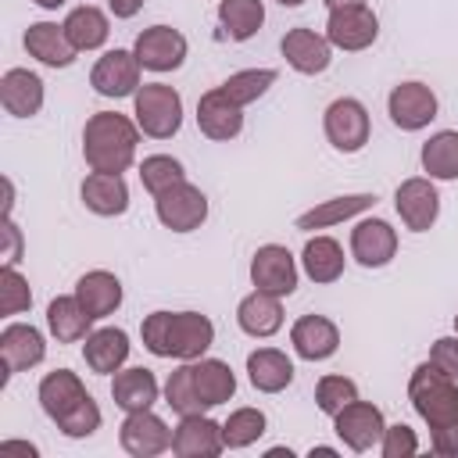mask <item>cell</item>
Masks as SVG:
<instances>
[{
	"instance_id": "obj_1",
	"label": "cell",
	"mask_w": 458,
	"mask_h": 458,
	"mask_svg": "<svg viewBox=\"0 0 458 458\" xmlns=\"http://www.w3.org/2000/svg\"><path fill=\"white\" fill-rule=\"evenodd\" d=\"M140 340L154 358L197 361L215 344V322L200 311H150L140 322Z\"/></svg>"
},
{
	"instance_id": "obj_2",
	"label": "cell",
	"mask_w": 458,
	"mask_h": 458,
	"mask_svg": "<svg viewBox=\"0 0 458 458\" xmlns=\"http://www.w3.org/2000/svg\"><path fill=\"white\" fill-rule=\"evenodd\" d=\"M140 147V125L118 111H97L82 125V161L89 172H129Z\"/></svg>"
},
{
	"instance_id": "obj_3",
	"label": "cell",
	"mask_w": 458,
	"mask_h": 458,
	"mask_svg": "<svg viewBox=\"0 0 458 458\" xmlns=\"http://www.w3.org/2000/svg\"><path fill=\"white\" fill-rule=\"evenodd\" d=\"M408 401L415 408V415L437 429L458 419V379L447 376L444 369H437L429 358L419 361L408 376Z\"/></svg>"
},
{
	"instance_id": "obj_4",
	"label": "cell",
	"mask_w": 458,
	"mask_h": 458,
	"mask_svg": "<svg viewBox=\"0 0 458 458\" xmlns=\"http://www.w3.org/2000/svg\"><path fill=\"white\" fill-rule=\"evenodd\" d=\"M132 118L143 136L172 140L182 129V97L168 82H143L132 97Z\"/></svg>"
},
{
	"instance_id": "obj_5",
	"label": "cell",
	"mask_w": 458,
	"mask_h": 458,
	"mask_svg": "<svg viewBox=\"0 0 458 458\" xmlns=\"http://www.w3.org/2000/svg\"><path fill=\"white\" fill-rule=\"evenodd\" d=\"M322 132L329 140L333 150L340 154H358L369 143L372 122H369V107L358 97H336L326 111H322Z\"/></svg>"
},
{
	"instance_id": "obj_6",
	"label": "cell",
	"mask_w": 458,
	"mask_h": 458,
	"mask_svg": "<svg viewBox=\"0 0 458 458\" xmlns=\"http://www.w3.org/2000/svg\"><path fill=\"white\" fill-rule=\"evenodd\" d=\"M326 39L333 43V50H344V54L369 50L379 39V18H376V11L369 4L333 7L326 14Z\"/></svg>"
},
{
	"instance_id": "obj_7",
	"label": "cell",
	"mask_w": 458,
	"mask_h": 458,
	"mask_svg": "<svg viewBox=\"0 0 458 458\" xmlns=\"http://www.w3.org/2000/svg\"><path fill=\"white\" fill-rule=\"evenodd\" d=\"M154 215L172 233H193L208 222V197H204L200 186L182 179V182H175V186H168L165 193L154 197Z\"/></svg>"
},
{
	"instance_id": "obj_8",
	"label": "cell",
	"mask_w": 458,
	"mask_h": 458,
	"mask_svg": "<svg viewBox=\"0 0 458 458\" xmlns=\"http://www.w3.org/2000/svg\"><path fill=\"white\" fill-rule=\"evenodd\" d=\"M383 429H386V419H383V408L372 404V401H351L347 408H340L333 415V433L344 440L347 451L354 454H365V451H379V440H383Z\"/></svg>"
},
{
	"instance_id": "obj_9",
	"label": "cell",
	"mask_w": 458,
	"mask_h": 458,
	"mask_svg": "<svg viewBox=\"0 0 458 458\" xmlns=\"http://www.w3.org/2000/svg\"><path fill=\"white\" fill-rule=\"evenodd\" d=\"M140 75H143V64L136 61V54L114 47V50H104L89 68V86L107 100H122V97H136V89L143 86Z\"/></svg>"
},
{
	"instance_id": "obj_10",
	"label": "cell",
	"mask_w": 458,
	"mask_h": 458,
	"mask_svg": "<svg viewBox=\"0 0 458 458\" xmlns=\"http://www.w3.org/2000/svg\"><path fill=\"white\" fill-rule=\"evenodd\" d=\"M437 111H440L437 93H433L426 82H419V79L397 82V86L390 89V97H386V114H390V122H394L401 132H419V129H426V125L437 118Z\"/></svg>"
},
{
	"instance_id": "obj_11",
	"label": "cell",
	"mask_w": 458,
	"mask_h": 458,
	"mask_svg": "<svg viewBox=\"0 0 458 458\" xmlns=\"http://www.w3.org/2000/svg\"><path fill=\"white\" fill-rule=\"evenodd\" d=\"M297 279H301V268H297V258L290 254V247L261 243L254 250V258H250V286L254 290L290 297L297 290Z\"/></svg>"
},
{
	"instance_id": "obj_12",
	"label": "cell",
	"mask_w": 458,
	"mask_h": 458,
	"mask_svg": "<svg viewBox=\"0 0 458 458\" xmlns=\"http://www.w3.org/2000/svg\"><path fill=\"white\" fill-rule=\"evenodd\" d=\"M132 54H136V61L143 64V72L165 75V72L182 68L186 54H190V43H186V36H182L179 29H172V25H150V29H143V32L136 36Z\"/></svg>"
},
{
	"instance_id": "obj_13",
	"label": "cell",
	"mask_w": 458,
	"mask_h": 458,
	"mask_svg": "<svg viewBox=\"0 0 458 458\" xmlns=\"http://www.w3.org/2000/svg\"><path fill=\"white\" fill-rule=\"evenodd\" d=\"M394 208L411 233H429L440 218V193L429 175H411L394 190Z\"/></svg>"
},
{
	"instance_id": "obj_14",
	"label": "cell",
	"mask_w": 458,
	"mask_h": 458,
	"mask_svg": "<svg viewBox=\"0 0 458 458\" xmlns=\"http://www.w3.org/2000/svg\"><path fill=\"white\" fill-rule=\"evenodd\" d=\"M47 358V336L32 322H7L0 329V361H4V383L18 372L36 369Z\"/></svg>"
},
{
	"instance_id": "obj_15",
	"label": "cell",
	"mask_w": 458,
	"mask_h": 458,
	"mask_svg": "<svg viewBox=\"0 0 458 458\" xmlns=\"http://www.w3.org/2000/svg\"><path fill=\"white\" fill-rule=\"evenodd\" d=\"M118 444L132 458H157V454L172 451V429L150 408L147 411H129L118 426Z\"/></svg>"
},
{
	"instance_id": "obj_16",
	"label": "cell",
	"mask_w": 458,
	"mask_h": 458,
	"mask_svg": "<svg viewBox=\"0 0 458 458\" xmlns=\"http://www.w3.org/2000/svg\"><path fill=\"white\" fill-rule=\"evenodd\" d=\"M279 54L297 75H322L333 64V43L326 39V32H315L308 25L286 29V36L279 39Z\"/></svg>"
},
{
	"instance_id": "obj_17",
	"label": "cell",
	"mask_w": 458,
	"mask_h": 458,
	"mask_svg": "<svg viewBox=\"0 0 458 458\" xmlns=\"http://www.w3.org/2000/svg\"><path fill=\"white\" fill-rule=\"evenodd\" d=\"M197 129L215 143H229L243 132V107L222 86H215L197 100Z\"/></svg>"
},
{
	"instance_id": "obj_18",
	"label": "cell",
	"mask_w": 458,
	"mask_h": 458,
	"mask_svg": "<svg viewBox=\"0 0 458 458\" xmlns=\"http://www.w3.org/2000/svg\"><path fill=\"white\" fill-rule=\"evenodd\" d=\"M225 451L222 422H215L204 411L179 415V426L172 429V454L175 458H215Z\"/></svg>"
},
{
	"instance_id": "obj_19",
	"label": "cell",
	"mask_w": 458,
	"mask_h": 458,
	"mask_svg": "<svg viewBox=\"0 0 458 458\" xmlns=\"http://www.w3.org/2000/svg\"><path fill=\"white\" fill-rule=\"evenodd\" d=\"M397 254V229L386 218H358L351 229V258L361 268H383Z\"/></svg>"
},
{
	"instance_id": "obj_20",
	"label": "cell",
	"mask_w": 458,
	"mask_h": 458,
	"mask_svg": "<svg viewBox=\"0 0 458 458\" xmlns=\"http://www.w3.org/2000/svg\"><path fill=\"white\" fill-rule=\"evenodd\" d=\"M290 347L301 361H326L340 351V329L326 315H301L290 326Z\"/></svg>"
},
{
	"instance_id": "obj_21",
	"label": "cell",
	"mask_w": 458,
	"mask_h": 458,
	"mask_svg": "<svg viewBox=\"0 0 458 458\" xmlns=\"http://www.w3.org/2000/svg\"><path fill=\"white\" fill-rule=\"evenodd\" d=\"M47 86L36 72L29 68H7L0 75V104L11 118H36L43 111Z\"/></svg>"
},
{
	"instance_id": "obj_22",
	"label": "cell",
	"mask_w": 458,
	"mask_h": 458,
	"mask_svg": "<svg viewBox=\"0 0 458 458\" xmlns=\"http://www.w3.org/2000/svg\"><path fill=\"white\" fill-rule=\"evenodd\" d=\"M376 208V193H344V197H329V200H318L315 208L301 211L293 229L301 233H315V229H333L340 222H351L365 211Z\"/></svg>"
},
{
	"instance_id": "obj_23",
	"label": "cell",
	"mask_w": 458,
	"mask_h": 458,
	"mask_svg": "<svg viewBox=\"0 0 458 458\" xmlns=\"http://www.w3.org/2000/svg\"><path fill=\"white\" fill-rule=\"evenodd\" d=\"M75 297H79V304L86 308V315H89L93 322H100V318H107V315H114V311L122 308L125 290H122V279H118L114 272H107V268H89V272H82V276L75 279Z\"/></svg>"
},
{
	"instance_id": "obj_24",
	"label": "cell",
	"mask_w": 458,
	"mask_h": 458,
	"mask_svg": "<svg viewBox=\"0 0 458 458\" xmlns=\"http://www.w3.org/2000/svg\"><path fill=\"white\" fill-rule=\"evenodd\" d=\"M129 351H132L129 333L118 329V326H100V329H93V333L82 340L86 369L97 372V376H114L118 369H125Z\"/></svg>"
},
{
	"instance_id": "obj_25",
	"label": "cell",
	"mask_w": 458,
	"mask_h": 458,
	"mask_svg": "<svg viewBox=\"0 0 458 458\" xmlns=\"http://www.w3.org/2000/svg\"><path fill=\"white\" fill-rule=\"evenodd\" d=\"M21 43H25L29 57H36L47 68H72L75 57H79V50L72 47L64 25H57V21H32L25 29Z\"/></svg>"
},
{
	"instance_id": "obj_26",
	"label": "cell",
	"mask_w": 458,
	"mask_h": 458,
	"mask_svg": "<svg viewBox=\"0 0 458 458\" xmlns=\"http://www.w3.org/2000/svg\"><path fill=\"white\" fill-rule=\"evenodd\" d=\"M161 394H165V390H161L157 376H154L150 369H143V365H129V369H118V372L111 376V401H114L125 415H129V411H147V408H154Z\"/></svg>"
},
{
	"instance_id": "obj_27",
	"label": "cell",
	"mask_w": 458,
	"mask_h": 458,
	"mask_svg": "<svg viewBox=\"0 0 458 458\" xmlns=\"http://www.w3.org/2000/svg\"><path fill=\"white\" fill-rule=\"evenodd\" d=\"M79 197L86 211L100 218H118L129 211V186H125V175L118 172H89L79 186Z\"/></svg>"
},
{
	"instance_id": "obj_28",
	"label": "cell",
	"mask_w": 458,
	"mask_h": 458,
	"mask_svg": "<svg viewBox=\"0 0 458 458\" xmlns=\"http://www.w3.org/2000/svg\"><path fill=\"white\" fill-rule=\"evenodd\" d=\"M283 297L265 293V290H250L247 297H240L236 304V326L254 336V340H268L283 329Z\"/></svg>"
},
{
	"instance_id": "obj_29",
	"label": "cell",
	"mask_w": 458,
	"mask_h": 458,
	"mask_svg": "<svg viewBox=\"0 0 458 458\" xmlns=\"http://www.w3.org/2000/svg\"><path fill=\"white\" fill-rule=\"evenodd\" d=\"M36 397H39V408L47 411V419L57 422V419H64L79 401H86L89 390H86V383L79 379V372H72V369H54V372H47V376L39 379Z\"/></svg>"
},
{
	"instance_id": "obj_30",
	"label": "cell",
	"mask_w": 458,
	"mask_h": 458,
	"mask_svg": "<svg viewBox=\"0 0 458 458\" xmlns=\"http://www.w3.org/2000/svg\"><path fill=\"white\" fill-rule=\"evenodd\" d=\"M247 379L258 394H283L293 383V358L279 347H258L247 354Z\"/></svg>"
},
{
	"instance_id": "obj_31",
	"label": "cell",
	"mask_w": 458,
	"mask_h": 458,
	"mask_svg": "<svg viewBox=\"0 0 458 458\" xmlns=\"http://www.w3.org/2000/svg\"><path fill=\"white\" fill-rule=\"evenodd\" d=\"M301 268H304V276L311 279V283H318V286H329V283H336L340 276H344V268H347V258H344V247H340V240H333V236H308L304 240V250H301Z\"/></svg>"
},
{
	"instance_id": "obj_32",
	"label": "cell",
	"mask_w": 458,
	"mask_h": 458,
	"mask_svg": "<svg viewBox=\"0 0 458 458\" xmlns=\"http://www.w3.org/2000/svg\"><path fill=\"white\" fill-rule=\"evenodd\" d=\"M47 329L57 344H82L93 333V318L86 315L75 293H61L47 304Z\"/></svg>"
},
{
	"instance_id": "obj_33",
	"label": "cell",
	"mask_w": 458,
	"mask_h": 458,
	"mask_svg": "<svg viewBox=\"0 0 458 458\" xmlns=\"http://www.w3.org/2000/svg\"><path fill=\"white\" fill-rule=\"evenodd\" d=\"M61 25H64V32H68V39H72V47H75L79 54L100 50V47L107 43V36H111V18H107V11L93 7V4L72 7Z\"/></svg>"
},
{
	"instance_id": "obj_34",
	"label": "cell",
	"mask_w": 458,
	"mask_h": 458,
	"mask_svg": "<svg viewBox=\"0 0 458 458\" xmlns=\"http://www.w3.org/2000/svg\"><path fill=\"white\" fill-rule=\"evenodd\" d=\"M193 379H197V394H200L204 408H218V404L233 401V394H236V372L222 358H208V354L197 358Z\"/></svg>"
},
{
	"instance_id": "obj_35",
	"label": "cell",
	"mask_w": 458,
	"mask_h": 458,
	"mask_svg": "<svg viewBox=\"0 0 458 458\" xmlns=\"http://www.w3.org/2000/svg\"><path fill=\"white\" fill-rule=\"evenodd\" d=\"M422 172L433 182H454L458 179V129H440L433 132L422 150H419Z\"/></svg>"
},
{
	"instance_id": "obj_36",
	"label": "cell",
	"mask_w": 458,
	"mask_h": 458,
	"mask_svg": "<svg viewBox=\"0 0 458 458\" xmlns=\"http://www.w3.org/2000/svg\"><path fill=\"white\" fill-rule=\"evenodd\" d=\"M218 25L229 39L247 43L265 25V4L261 0H218Z\"/></svg>"
},
{
	"instance_id": "obj_37",
	"label": "cell",
	"mask_w": 458,
	"mask_h": 458,
	"mask_svg": "<svg viewBox=\"0 0 458 458\" xmlns=\"http://www.w3.org/2000/svg\"><path fill=\"white\" fill-rule=\"evenodd\" d=\"M268 429V419L261 408H236L229 411V419L222 422V440H225V451H243L250 444H258Z\"/></svg>"
},
{
	"instance_id": "obj_38",
	"label": "cell",
	"mask_w": 458,
	"mask_h": 458,
	"mask_svg": "<svg viewBox=\"0 0 458 458\" xmlns=\"http://www.w3.org/2000/svg\"><path fill=\"white\" fill-rule=\"evenodd\" d=\"M165 404L179 415H193V411H208L200 394H197V379H193V361H179L168 379H165Z\"/></svg>"
},
{
	"instance_id": "obj_39",
	"label": "cell",
	"mask_w": 458,
	"mask_h": 458,
	"mask_svg": "<svg viewBox=\"0 0 458 458\" xmlns=\"http://www.w3.org/2000/svg\"><path fill=\"white\" fill-rule=\"evenodd\" d=\"M276 79H279L276 68H243V72H233V75L222 82V89H225L240 107H247V104L261 100V97L276 86Z\"/></svg>"
},
{
	"instance_id": "obj_40",
	"label": "cell",
	"mask_w": 458,
	"mask_h": 458,
	"mask_svg": "<svg viewBox=\"0 0 458 458\" xmlns=\"http://www.w3.org/2000/svg\"><path fill=\"white\" fill-rule=\"evenodd\" d=\"M182 179H186V168H182V161L172 157V154H147V157L140 161V182H143V190H147L150 197L165 193L168 186H175V182H182Z\"/></svg>"
},
{
	"instance_id": "obj_41",
	"label": "cell",
	"mask_w": 458,
	"mask_h": 458,
	"mask_svg": "<svg viewBox=\"0 0 458 458\" xmlns=\"http://www.w3.org/2000/svg\"><path fill=\"white\" fill-rule=\"evenodd\" d=\"M351 401H358V383L351 379V376H336V372H329V376H322L318 383H315V404H318V411L322 415H336L340 408H347Z\"/></svg>"
},
{
	"instance_id": "obj_42",
	"label": "cell",
	"mask_w": 458,
	"mask_h": 458,
	"mask_svg": "<svg viewBox=\"0 0 458 458\" xmlns=\"http://www.w3.org/2000/svg\"><path fill=\"white\" fill-rule=\"evenodd\" d=\"M29 308H32L29 279L18 272V265H4L0 268V315L4 318H14V315H21Z\"/></svg>"
},
{
	"instance_id": "obj_43",
	"label": "cell",
	"mask_w": 458,
	"mask_h": 458,
	"mask_svg": "<svg viewBox=\"0 0 458 458\" xmlns=\"http://www.w3.org/2000/svg\"><path fill=\"white\" fill-rule=\"evenodd\" d=\"M100 422H104V415H100V404L93 401V394L86 397V401H79L64 419H57L54 426L68 437V440H82V437H93L97 429H100Z\"/></svg>"
},
{
	"instance_id": "obj_44",
	"label": "cell",
	"mask_w": 458,
	"mask_h": 458,
	"mask_svg": "<svg viewBox=\"0 0 458 458\" xmlns=\"http://www.w3.org/2000/svg\"><path fill=\"white\" fill-rule=\"evenodd\" d=\"M379 454H383V458H411V454H419V437H415V429L404 426V422L386 426V429H383V440H379Z\"/></svg>"
},
{
	"instance_id": "obj_45",
	"label": "cell",
	"mask_w": 458,
	"mask_h": 458,
	"mask_svg": "<svg viewBox=\"0 0 458 458\" xmlns=\"http://www.w3.org/2000/svg\"><path fill=\"white\" fill-rule=\"evenodd\" d=\"M429 361H433L437 369H444L447 376L458 379V333H454V336H440V340H433V347H429Z\"/></svg>"
},
{
	"instance_id": "obj_46",
	"label": "cell",
	"mask_w": 458,
	"mask_h": 458,
	"mask_svg": "<svg viewBox=\"0 0 458 458\" xmlns=\"http://www.w3.org/2000/svg\"><path fill=\"white\" fill-rule=\"evenodd\" d=\"M429 447L444 458H458V419L447 422V426H437L429 429Z\"/></svg>"
},
{
	"instance_id": "obj_47",
	"label": "cell",
	"mask_w": 458,
	"mask_h": 458,
	"mask_svg": "<svg viewBox=\"0 0 458 458\" xmlns=\"http://www.w3.org/2000/svg\"><path fill=\"white\" fill-rule=\"evenodd\" d=\"M4 236H7L4 265H18V261H21V229L14 225V218H4Z\"/></svg>"
},
{
	"instance_id": "obj_48",
	"label": "cell",
	"mask_w": 458,
	"mask_h": 458,
	"mask_svg": "<svg viewBox=\"0 0 458 458\" xmlns=\"http://www.w3.org/2000/svg\"><path fill=\"white\" fill-rule=\"evenodd\" d=\"M143 4L147 0H107V14L118 18V21H125V18H136L143 11Z\"/></svg>"
},
{
	"instance_id": "obj_49",
	"label": "cell",
	"mask_w": 458,
	"mask_h": 458,
	"mask_svg": "<svg viewBox=\"0 0 458 458\" xmlns=\"http://www.w3.org/2000/svg\"><path fill=\"white\" fill-rule=\"evenodd\" d=\"M0 451H21V454H29V458L39 454V447L29 444V440H0Z\"/></svg>"
},
{
	"instance_id": "obj_50",
	"label": "cell",
	"mask_w": 458,
	"mask_h": 458,
	"mask_svg": "<svg viewBox=\"0 0 458 458\" xmlns=\"http://www.w3.org/2000/svg\"><path fill=\"white\" fill-rule=\"evenodd\" d=\"M308 454H311V458H315V454H322V458H336L340 451H336V447H326V444H311Z\"/></svg>"
},
{
	"instance_id": "obj_51",
	"label": "cell",
	"mask_w": 458,
	"mask_h": 458,
	"mask_svg": "<svg viewBox=\"0 0 458 458\" xmlns=\"http://www.w3.org/2000/svg\"><path fill=\"white\" fill-rule=\"evenodd\" d=\"M36 7H43V11H57V7H64L68 0H32Z\"/></svg>"
},
{
	"instance_id": "obj_52",
	"label": "cell",
	"mask_w": 458,
	"mask_h": 458,
	"mask_svg": "<svg viewBox=\"0 0 458 458\" xmlns=\"http://www.w3.org/2000/svg\"><path fill=\"white\" fill-rule=\"evenodd\" d=\"M322 4L333 11V7H344V4H365V0H322Z\"/></svg>"
},
{
	"instance_id": "obj_53",
	"label": "cell",
	"mask_w": 458,
	"mask_h": 458,
	"mask_svg": "<svg viewBox=\"0 0 458 458\" xmlns=\"http://www.w3.org/2000/svg\"><path fill=\"white\" fill-rule=\"evenodd\" d=\"M276 4H283V7H301L304 0H276Z\"/></svg>"
},
{
	"instance_id": "obj_54",
	"label": "cell",
	"mask_w": 458,
	"mask_h": 458,
	"mask_svg": "<svg viewBox=\"0 0 458 458\" xmlns=\"http://www.w3.org/2000/svg\"><path fill=\"white\" fill-rule=\"evenodd\" d=\"M454 333H458V315H454Z\"/></svg>"
}]
</instances>
